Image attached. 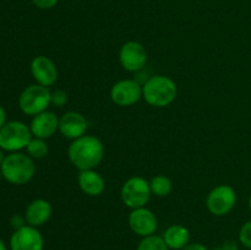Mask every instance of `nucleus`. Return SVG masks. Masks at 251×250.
Masks as SVG:
<instances>
[{"mask_svg": "<svg viewBox=\"0 0 251 250\" xmlns=\"http://www.w3.org/2000/svg\"><path fill=\"white\" fill-rule=\"evenodd\" d=\"M68 157L78 171L95 169L104 157V146L98 137L83 135L74 140L68 149Z\"/></svg>", "mask_w": 251, "mask_h": 250, "instance_id": "nucleus-1", "label": "nucleus"}, {"mask_svg": "<svg viewBox=\"0 0 251 250\" xmlns=\"http://www.w3.org/2000/svg\"><path fill=\"white\" fill-rule=\"evenodd\" d=\"M176 95L178 87L176 82L166 75L151 76L142 85V98L152 107H167L176 100Z\"/></svg>", "mask_w": 251, "mask_h": 250, "instance_id": "nucleus-2", "label": "nucleus"}, {"mask_svg": "<svg viewBox=\"0 0 251 250\" xmlns=\"http://www.w3.org/2000/svg\"><path fill=\"white\" fill-rule=\"evenodd\" d=\"M2 176L6 181L14 185H24L32 180L36 173V166L28 154L21 152H11L5 156L0 166Z\"/></svg>", "mask_w": 251, "mask_h": 250, "instance_id": "nucleus-3", "label": "nucleus"}, {"mask_svg": "<svg viewBox=\"0 0 251 250\" xmlns=\"http://www.w3.org/2000/svg\"><path fill=\"white\" fill-rule=\"evenodd\" d=\"M51 104V92L48 87L39 83L25 88L19 97V107L26 115H38Z\"/></svg>", "mask_w": 251, "mask_h": 250, "instance_id": "nucleus-4", "label": "nucleus"}, {"mask_svg": "<svg viewBox=\"0 0 251 250\" xmlns=\"http://www.w3.org/2000/svg\"><path fill=\"white\" fill-rule=\"evenodd\" d=\"M33 137L28 125L19 120L6 122L0 129V149L7 152H19L26 149Z\"/></svg>", "mask_w": 251, "mask_h": 250, "instance_id": "nucleus-5", "label": "nucleus"}, {"mask_svg": "<svg viewBox=\"0 0 251 250\" xmlns=\"http://www.w3.org/2000/svg\"><path fill=\"white\" fill-rule=\"evenodd\" d=\"M120 195H122V200L126 207L131 208V210L145 207L152 195L150 181L139 175L131 176L122 186Z\"/></svg>", "mask_w": 251, "mask_h": 250, "instance_id": "nucleus-6", "label": "nucleus"}, {"mask_svg": "<svg viewBox=\"0 0 251 250\" xmlns=\"http://www.w3.org/2000/svg\"><path fill=\"white\" fill-rule=\"evenodd\" d=\"M237 203V193L227 184H221L213 188L206 198V207L213 216L228 215Z\"/></svg>", "mask_w": 251, "mask_h": 250, "instance_id": "nucleus-7", "label": "nucleus"}, {"mask_svg": "<svg viewBox=\"0 0 251 250\" xmlns=\"http://www.w3.org/2000/svg\"><path fill=\"white\" fill-rule=\"evenodd\" d=\"M110 98L119 107H130L142 98V85L136 80H120L110 88Z\"/></svg>", "mask_w": 251, "mask_h": 250, "instance_id": "nucleus-8", "label": "nucleus"}, {"mask_svg": "<svg viewBox=\"0 0 251 250\" xmlns=\"http://www.w3.org/2000/svg\"><path fill=\"white\" fill-rule=\"evenodd\" d=\"M119 61L124 70L129 73H137L142 70L147 63L146 49L136 41L126 42L120 48Z\"/></svg>", "mask_w": 251, "mask_h": 250, "instance_id": "nucleus-9", "label": "nucleus"}, {"mask_svg": "<svg viewBox=\"0 0 251 250\" xmlns=\"http://www.w3.org/2000/svg\"><path fill=\"white\" fill-rule=\"evenodd\" d=\"M127 223H129L130 229L142 238L153 235L158 227L156 215L146 206L131 210L127 218Z\"/></svg>", "mask_w": 251, "mask_h": 250, "instance_id": "nucleus-10", "label": "nucleus"}, {"mask_svg": "<svg viewBox=\"0 0 251 250\" xmlns=\"http://www.w3.org/2000/svg\"><path fill=\"white\" fill-rule=\"evenodd\" d=\"M11 250H43L44 239L37 227L26 225L16 229L10 239Z\"/></svg>", "mask_w": 251, "mask_h": 250, "instance_id": "nucleus-11", "label": "nucleus"}, {"mask_svg": "<svg viewBox=\"0 0 251 250\" xmlns=\"http://www.w3.org/2000/svg\"><path fill=\"white\" fill-rule=\"evenodd\" d=\"M87 120L78 112H66L59 118V131L64 137L69 140H76L86 135Z\"/></svg>", "mask_w": 251, "mask_h": 250, "instance_id": "nucleus-12", "label": "nucleus"}, {"mask_svg": "<svg viewBox=\"0 0 251 250\" xmlns=\"http://www.w3.org/2000/svg\"><path fill=\"white\" fill-rule=\"evenodd\" d=\"M31 74L37 83L42 86H53L58 81V69L48 56L38 55L31 61Z\"/></svg>", "mask_w": 251, "mask_h": 250, "instance_id": "nucleus-13", "label": "nucleus"}, {"mask_svg": "<svg viewBox=\"0 0 251 250\" xmlns=\"http://www.w3.org/2000/svg\"><path fill=\"white\" fill-rule=\"evenodd\" d=\"M33 137H39V139H49L59 130V118L56 117L55 113L46 110L43 113H39L38 115H34L29 124Z\"/></svg>", "mask_w": 251, "mask_h": 250, "instance_id": "nucleus-14", "label": "nucleus"}, {"mask_svg": "<svg viewBox=\"0 0 251 250\" xmlns=\"http://www.w3.org/2000/svg\"><path fill=\"white\" fill-rule=\"evenodd\" d=\"M51 213H53V207L48 201L44 199H36L27 206L25 211V218L27 225L39 227L50 220Z\"/></svg>", "mask_w": 251, "mask_h": 250, "instance_id": "nucleus-15", "label": "nucleus"}, {"mask_svg": "<svg viewBox=\"0 0 251 250\" xmlns=\"http://www.w3.org/2000/svg\"><path fill=\"white\" fill-rule=\"evenodd\" d=\"M77 184L88 196H100L105 189L104 178L95 169L81 171L77 176Z\"/></svg>", "mask_w": 251, "mask_h": 250, "instance_id": "nucleus-16", "label": "nucleus"}, {"mask_svg": "<svg viewBox=\"0 0 251 250\" xmlns=\"http://www.w3.org/2000/svg\"><path fill=\"white\" fill-rule=\"evenodd\" d=\"M169 250H181L190 243V232L183 225H172L162 235Z\"/></svg>", "mask_w": 251, "mask_h": 250, "instance_id": "nucleus-17", "label": "nucleus"}, {"mask_svg": "<svg viewBox=\"0 0 251 250\" xmlns=\"http://www.w3.org/2000/svg\"><path fill=\"white\" fill-rule=\"evenodd\" d=\"M150 188H151V193L153 195L158 196V198H166L173 190V183L168 176L159 174L150 180Z\"/></svg>", "mask_w": 251, "mask_h": 250, "instance_id": "nucleus-18", "label": "nucleus"}, {"mask_svg": "<svg viewBox=\"0 0 251 250\" xmlns=\"http://www.w3.org/2000/svg\"><path fill=\"white\" fill-rule=\"evenodd\" d=\"M26 150L29 157L38 159L44 158L49 152V147L47 145L46 140L39 139V137H32L31 141L27 145Z\"/></svg>", "mask_w": 251, "mask_h": 250, "instance_id": "nucleus-19", "label": "nucleus"}, {"mask_svg": "<svg viewBox=\"0 0 251 250\" xmlns=\"http://www.w3.org/2000/svg\"><path fill=\"white\" fill-rule=\"evenodd\" d=\"M136 250H169L163 238L159 235H150V237L142 238L141 242L137 245Z\"/></svg>", "mask_w": 251, "mask_h": 250, "instance_id": "nucleus-20", "label": "nucleus"}, {"mask_svg": "<svg viewBox=\"0 0 251 250\" xmlns=\"http://www.w3.org/2000/svg\"><path fill=\"white\" fill-rule=\"evenodd\" d=\"M239 243L247 249L251 250V220L245 222L239 230Z\"/></svg>", "mask_w": 251, "mask_h": 250, "instance_id": "nucleus-21", "label": "nucleus"}, {"mask_svg": "<svg viewBox=\"0 0 251 250\" xmlns=\"http://www.w3.org/2000/svg\"><path fill=\"white\" fill-rule=\"evenodd\" d=\"M68 100V93L64 90H55L51 92V104H54L55 107H64Z\"/></svg>", "mask_w": 251, "mask_h": 250, "instance_id": "nucleus-22", "label": "nucleus"}, {"mask_svg": "<svg viewBox=\"0 0 251 250\" xmlns=\"http://www.w3.org/2000/svg\"><path fill=\"white\" fill-rule=\"evenodd\" d=\"M33 5L38 9L42 10H49L53 9L56 4L59 2V0H32Z\"/></svg>", "mask_w": 251, "mask_h": 250, "instance_id": "nucleus-23", "label": "nucleus"}, {"mask_svg": "<svg viewBox=\"0 0 251 250\" xmlns=\"http://www.w3.org/2000/svg\"><path fill=\"white\" fill-rule=\"evenodd\" d=\"M212 250H239V245H238V243L235 240L229 239L226 240L223 244H221L220 247H216Z\"/></svg>", "mask_w": 251, "mask_h": 250, "instance_id": "nucleus-24", "label": "nucleus"}, {"mask_svg": "<svg viewBox=\"0 0 251 250\" xmlns=\"http://www.w3.org/2000/svg\"><path fill=\"white\" fill-rule=\"evenodd\" d=\"M26 223H27L26 218L22 217L21 215H14L11 217V225L15 228V230L25 227V225H26Z\"/></svg>", "mask_w": 251, "mask_h": 250, "instance_id": "nucleus-25", "label": "nucleus"}, {"mask_svg": "<svg viewBox=\"0 0 251 250\" xmlns=\"http://www.w3.org/2000/svg\"><path fill=\"white\" fill-rule=\"evenodd\" d=\"M181 250H208V249L205 247V245L201 244V243H189V244L185 245Z\"/></svg>", "mask_w": 251, "mask_h": 250, "instance_id": "nucleus-26", "label": "nucleus"}, {"mask_svg": "<svg viewBox=\"0 0 251 250\" xmlns=\"http://www.w3.org/2000/svg\"><path fill=\"white\" fill-rule=\"evenodd\" d=\"M6 124V113H5L4 108L0 105V129Z\"/></svg>", "mask_w": 251, "mask_h": 250, "instance_id": "nucleus-27", "label": "nucleus"}, {"mask_svg": "<svg viewBox=\"0 0 251 250\" xmlns=\"http://www.w3.org/2000/svg\"><path fill=\"white\" fill-rule=\"evenodd\" d=\"M4 150L2 149H0V166H1V163L2 162H4V158H5V156H4Z\"/></svg>", "mask_w": 251, "mask_h": 250, "instance_id": "nucleus-28", "label": "nucleus"}, {"mask_svg": "<svg viewBox=\"0 0 251 250\" xmlns=\"http://www.w3.org/2000/svg\"><path fill=\"white\" fill-rule=\"evenodd\" d=\"M0 250H7L6 245L4 244V242H2L1 239H0Z\"/></svg>", "mask_w": 251, "mask_h": 250, "instance_id": "nucleus-29", "label": "nucleus"}, {"mask_svg": "<svg viewBox=\"0 0 251 250\" xmlns=\"http://www.w3.org/2000/svg\"><path fill=\"white\" fill-rule=\"evenodd\" d=\"M249 211H250V213H251V194H250V196H249Z\"/></svg>", "mask_w": 251, "mask_h": 250, "instance_id": "nucleus-30", "label": "nucleus"}, {"mask_svg": "<svg viewBox=\"0 0 251 250\" xmlns=\"http://www.w3.org/2000/svg\"><path fill=\"white\" fill-rule=\"evenodd\" d=\"M1 176H2V174H1V171H0V179H1Z\"/></svg>", "mask_w": 251, "mask_h": 250, "instance_id": "nucleus-31", "label": "nucleus"}, {"mask_svg": "<svg viewBox=\"0 0 251 250\" xmlns=\"http://www.w3.org/2000/svg\"><path fill=\"white\" fill-rule=\"evenodd\" d=\"M245 250H250V249H245Z\"/></svg>", "mask_w": 251, "mask_h": 250, "instance_id": "nucleus-32", "label": "nucleus"}]
</instances>
